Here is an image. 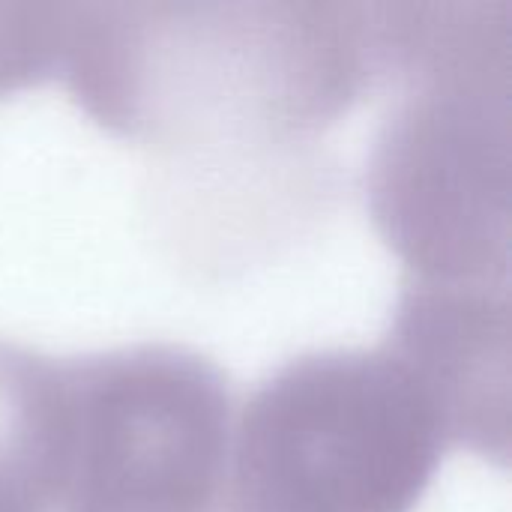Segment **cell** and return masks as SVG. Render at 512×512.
Here are the masks:
<instances>
[{
	"instance_id": "1",
	"label": "cell",
	"mask_w": 512,
	"mask_h": 512,
	"mask_svg": "<svg viewBox=\"0 0 512 512\" xmlns=\"http://www.w3.org/2000/svg\"><path fill=\"white\" fill-rule=\"evenodd\" d=\"M60 75L126 138L279 144L333 123L378 75L372 3L75 6Z\"/></svg>"
},
{
	"instance_id": "2",
	"label": "cell",
	"mask_w": 512,
	"mask_h": 512,
	"mask_svg": "<svg viewBox=\"0 0 512 512\" xmlns=\"http://www.w3.org/2000/svg\"><path fill=\"white\" fill-rule=\"evenodd\" d=\"M450 444L441 402L393 348L306 354L231 429V510L411 512Z\"/></svg>"
},
{
	"instance_id": "3",
	"label": "cell",
	"mask_w": 512,
	"mask_h": 512,
	"mask_svg": "<svg viewBox=\"0 0 512 512\" xmlns=\"http://www.w3.org/2000/svg\"><path fill=\"white\" fill-rule=\"evenodd\" d=\"M372 162L369 207L414 282L507 285L510 63L411 69Z\"/></svg>"
},
{
	"instance_id": "4",
	"label": "cell",
	"mask_w": 512,
	"mask_h": 512,
	"mask_svg": "<svg viewBox=\"0 0 512 512\" xmlns=\"http://www.w3.org/2000/svg\"><path fill=\"white\" fill-rule=\"evenodd\" d=\"M225 375L177 345L63 363L60 512H207L234 429Z\"/></svg>"
},
{
	"instance_id": "5",
	"label": "cell",
	"mask_w": 512,
	"mask_h": 512,
	"mask_svg": "<svg viewBox=\"0 0 512 512\" xmlns=\"http://www.w3.org/2000/svg\"><path fill=\"white\" fill-rule=\"evenodd\" d=\"M393 348L441 402L453 444L507 456L510 294L507 285L405 282Z\"/></svg>"
},
{
	"instance_id": "6",
	"label": "cell",
	"mask_w": 512,
	"mask_h": 512,
	"mask_svg": "<svg viewBox=\"0 0 512 512\" xmlns=\"http://www.w3.org/2000/svg\"><path fill=\"white\" fill-rule=\"evenodd\" d=\"M63 363L0 342V512H48L57 501Z\"/></svg>"
},
{
	"instance_id": "7",
	"label": "cell",
	"mask_w": 512,
	"mask_h": 512,
	"mask_svg": "<svg viewBox=\"0 0 512 512\" xmlns=\"http://www.w3.org/2000/svg\"><path fill=\"white\" fill-rule=\"evenodd\" d=\"M75 3H0V96L60 75Z\"/></svg>"
}]
</instances>
